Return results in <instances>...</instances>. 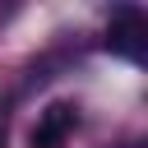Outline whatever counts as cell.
Instances as JSON below:
<instances>
[{
  "label": "cell",
  "mask_w": 148,
  "mask_h": 148,
  "mask_svg": "<svg viewBox=\"0 0 148 148\" xmlns=\"http://www.w3.org/2000/svg\"><path fill=\"white\" fill-rule=\"evenodd\" d=\"M74 125H79V106H74V102H51V106L37 116L32 134H28V148H60V143L74 134Z\"/></svg>",
  "instance_id": "1"
},
{
  "label": "cell",
  "mask_w": 148,
  "mask_h": 148,
  "mask_svg": "<svg viewBox=\"0 0 148 148\" xmlns=\"http://www.w3.org/2000/svg\"><path fill=\"white\" fill-rule=\"evenodd\" d=\"M143 37H148V23H143L139 9H120L111 18V28H106V46L116 56H130V60L143 56Z\"/></svg>",
  "instance_id": "2"
},
{
  "label": "cell",
  "mask_w": 148,
  "mask_h": 148,
  "mask_svg": "<svg viewBox=\"0 0 148 148\" xmlns=\"http://www.w3.org/2000/svg\"><path fill=\"white\" fill-rule=\"evenodd\" d=\"M0 148H5V125H0Z\"/></svg>",
  "instance_id": "3"
}]
</instances>
